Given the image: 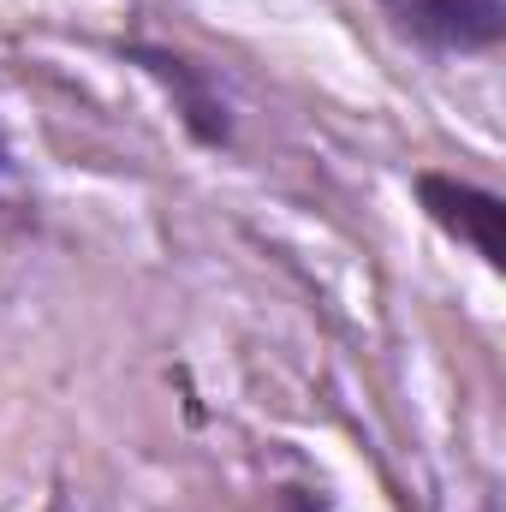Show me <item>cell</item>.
<instances>
[{
  "instance_id": "6da1fadb",
  "label": "cell",
  "mask_w": 506,
  "mask_h": 512,
  "mask_svg": "<svg viewBox=\"0 0 506 512\" xmlns=\"http://www.w3.org/2000/svg\"><path fill=\"white\" fill-rule=\"evenodd\" d=\"M381 18L423 54H495L506 36V0H376Z\"/></svg>"
},
{
  "instance_id": "7a4b0ae2",
  "label": "cell",
  "mask_w": 506,
  "mask_h": 512,
  "mask_svg": "<svg viewBox=\"0 0 506 512\" xmlns=\"http://www.w3.org/2000/svg\"><path fill=\"white\" fill-rule=\"evenodd\" d=\"M120 54H126L131 66H143L167 90L179 126H185V137L197 149H227L233 143V108H227V96H221V84H215L209 66H197L191 54H179L167 42H120Z\"/></svg>"
},
{
  "instance_id": "3957f363",
  "label": "cell",
  "mask_w": 506,
  "mask_h": 512,
  "mask_svg": "<svg viewBox=\"0 0 506 512\" xmlns=\"http://www.w3.org/2000/svg\"><path fill=\"white\" fill-rule=\"evenodd\" d=\"M411 191H417L423 215H429L453 245H465L471 256H483L489 268H506V245H501L506 203L489 185H471V179H459V173L423 167V173H411Z\"/></svg>"
},
{
  "instance_id": "277c9868",
  "label": "cell",
  "mask_w": 506,
  "mask_h": 512,
  "mask_svg": "<svg viewBox=\"0 0 506 512\" xmlns=\"http://www.w3.org/2000/svg\"><path fill=\"white\" fill-rule=\"evenodd\" d=\"M286 512H328V507H322L316 495H304V489H292V495H286Z\"/></svg>"
},
{
  "instance_id": "5b68a950",
  "label": "cell",
  "mask_w": 506,
  "mask_h": 512,
  "mask_svg": "<svg viewBox=\"0 0 506 512\" xmlns=\"http://www.w3.org/2000/svg\"><path fill=\"white\" fill-rule=\"evenodd\" d=\"M0 173H6V143H0Z\"/></svg>"
},
{
  "instance_id": "8992f818",
  "label": "cell",
  "mask_w": 506,
  "mask_h": 512,
  "mask_svg": "<svg viewBox=\"0 0 506 512\" xmlns=\"http://www.w3.org/2000/svg\"><path fill=\"white\" fill-rule=\"evenodd\" d=\"M483 512H501V507H495V501H489V507H483Z\"/></svg>"
},
{
  "instance_id": "52a82bcc",
  "label": "cell",
  "mask_w": 506,
  "mask_h": 512,
  "mask_svg": "<svg viewBox=\"0 0 506 512\" xmlns=\"http://www.w3.org/2000/svg\"><path fill=\"white\" fill-rule=\"evenodd\" d=\"M48 512H66V507H48Z\"/></svg>"
}]
</instances>
